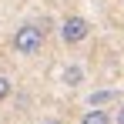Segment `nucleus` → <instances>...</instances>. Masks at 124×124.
Segmentation results:
<instances>
[{
    "label": "nucleus",
    "mask_w": 124,
    "mask_h": 124,
    "mask_svg": "<svg viewBox=\"0 0 124 124\" xmlns=\"http://www.w3.org/2000/svg\"><path fill=\"white\" fill-rule=\"evenodd\" d=\"M10 44H14V50L20 57H34V54H40V47H44V30L37 23H23V27L14 30V40Z\"/></svg>",
    "instance_id": "obj_1"
},
{
    "label": "nucleus",
    "mask_w": 124,
    "mask_h": 124,
    "mask_svg": "<svg viewBox=\"0 0 124 124\" xmlns=\"http://www.w3.org/2000/svg\"><path fill=\"white\" fill-rule=\"evenodd\" d=\"M87 34H91V20L87 17L70 14V17L61 20V40L64 44H81V40H87Z\"/></svg>",
    "instance_id": "obj_2"
},
{
    "label": "nucleus",
    "mask_w": 124,
    "mask_h": 124,
    "mask_svg": "<svg viewBox=\"0 0 124 124\" xmlns=\"http://www.w3.org/2000/svg\"><path fill=\"white\" fill-rule=\"evenodd\" d=\"M64 84H67V87H81L84 84V70L77 64H67V67H64Z\"/></svg>",
    "instance_id": "obj_3"
},
{
    "label": "nucleus",
    "mask_w": 124,
    "mask_h": 124,
    "mask_svg": "<svg viewBox=\"0 0 124 124\" xmlns=\"http://www.w3.org/2000/svg\"><path fill=\"white\" fill-rule=\"evenodd\" d=\"M81 124H111V117H107V111H101V107H91L81 117Z\"/></svg>",
    "instance_id": "obj_4"
},
{
    "label": "nucleus",
    "mask_w": 124,
    "mask_h": 124,
    "mask_svg": "<svg viewBox=\"0 0 124 124\" xmlns=\"http://www.w3.org/2000/svg\"><path fill=\"white\" fill-rule=\"evenodd\" d=\"M117 97V91H97V94H91V107H101V104H107V101H114Z\"/></svg>",
    "instance_id": "obj_5"
},
{
    "label": "nucleus",
    "mask_w": 124,
    "mask_h": 124,
    "mask_svg": "<svg viewBox=\"0 0 124 124\" xmlns=\"http://www.w3.org/2000/svg\"><path fill=\"white\" fill-rule=\"evenodd\" d=\"M7 97H10V81H7V77L0 74V104L7 101Z\"/></svg>",
    "instance_id": "obj_6"
},
{
    "label": "nucleus",
    "mask_w": 124,
    "mask_h": 124,
    "mask_svg": "<svg viewBox=\"0 0 124 124\" xmlns=\"http://www.w3.org/2000/svg\"><path fill=\"white\" fill-rule=\"evenodd\" d=\"M114 124H124V104H121V111H117V117H114Z\"/></svg>",
    "instance_id": "obj_7"
},
{
    "label": "nucleus",
    "mask_w": 124,
    "mask_h": 124,
    "mask_svg": "<svg viewBox=\"0 0 124 124\" xmlns=\"http://www.w3.org/2000/svg\"><path fill=\"white\" fill-rule=\"evenodd\" d=\"M40 124H64V121H54V117H44Z\"/></svg>",
    "instance_id": "obj_8"
}]
</instances>
